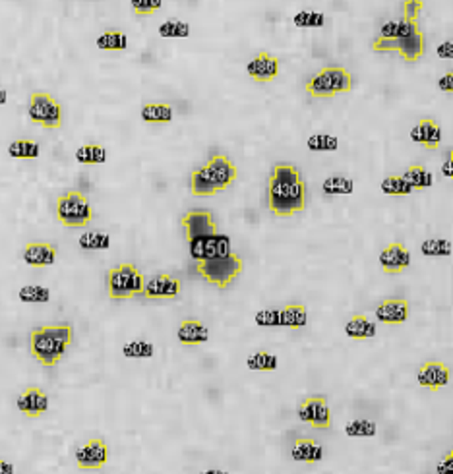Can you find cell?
Segmentation results:
<instances>
[{
	"mask_svg": "<svg viewBox=\"0 0 453 474\" xmlns=\"http://www.w3.org/2000/svg\"><path fill=\"white\" fill-rule=\"evenodd\" d=\"M268 207L277 217H291L306 207V184L296 166H273L268 184Z\"/></svg>",
	"mask_w": 453,
	"mask_h": 474,
	"instance_id": "6da1fadb",
	"label": "cell"
},
{
	"mask_svg": "<svg viewBox=\"0 0 453 474\" xmlns=\"http://www.w3.org/2000/svg\"><path fill=\"white\" fill-rule=\"evenodd\" d=\"M237 165L223 153H214L202 169H194L190 174V190L194 196H214L229 188L237 180Z\"/></svg>",
	"mask_w": 453,
	"mask_h": 474,
	"instance_id": "7a4b0ae2",
	"label": "cell"
},
{
	"mask_svg": "<svg viewBox=\"0 0 453 474\" xmlns=\"http://www.w3.org/2000/svg\"><path fill=\"white\" fill-rule=\"evenodd\" d=\"M72 341H74L72 325H45V327L33 329L29 337V348H32V355L43 366H55L63 358L66 348L70 347Z\"/></svg>",
	"mask_w": 453,
	"mask_h": 474,
	"instance_id": "3957f363",
	"label": "cell"
},
{
	"mask_svg": "<svg viewBox=\"0 0 453 474\" xmlns=\"http://www.w3.org/2000/svg\"><path fill=\"white\" fill-rule=\"evenodd\" d=\"M353 89V76L343 66H326L306 81V93L316 99H331Z\"/></svg>",
	"mask_w": 453,
	"mask_h": 474,
	"instance_id": "277c9868",
	"label": "cell"
},
{
	"mask_svg": "<svg viewBox=\"0 0 453 474\" xmlns=\"http://www.w3.org/2000/svg\"><path fill=\"white\" fill-rule=\"evenodd\" d=\"M143 284L145 277L134 263H120L107 273V289L112 301H128L132 296L143 294Z\"/></svg>",
	"mask_w": 453,
	"mask_h": 474,
	"instance_id": "5b68a950",
	"label": "cell"
},
{
	"mask_svg": "<svg viewBox=\"0 0 453 474\" xmlns=\"http://www.w3.org/2000/svg\"><path fill=\"white\" fill-rule=\"evenodd\" d=\"M56 219L64 227H86L93 219V209L80 190H68L56 199Z\"/></svg>",
	"mask_w": 453,
	"mask_h": 474,
	"instance_id": "8992f818",
	"label": "cell"
},
{
	"mask_svg": "<svg viewBox=\"0 0 453 474\" xmlns=\"http://www.w3.org/2000/svg\"><path fill=\"white\" fill-rule=\"evenodd\" d=\"M196 269H198V273L206 281H209L215 287H219V289H227L242 273L244 261H242L239 254L231 252L229 256H225V258L198 261Z\"/></svg>",
	"mask_w": 453,
	"mask_h": 474,
	"instance_id": "52a82bcc",
	"label": "cell"
},
{
	"mask_svg": "<svg viewBox=\"0 0 453 474\" xmlns=\"http://www.w3.org/2000/svg\"><path fill=\"white\" fill-rule=\"evenodd\" d=\"M27 114L35 124H39L45 130H56L63 126V107L55 97L45 91H37L29 99Z\"/></svg>",
	"mask_w": 453,
	"mask_h": 474,
	"instance_id": "ba28073f",
	"label": "cell"
},
{
	"mask_svg": "<svg viewBox=\"0 0 453 474\" xmlns=\"http://www.w3.org/2000/svg\"><path fill=\"white\" fill-rule=\"evenodd\" d=\"M372 48L376 53H399L407 62H414L424 55L426 39H424V33L419 29L416 33L403 37V39H380L378 37L374 41Z\"/></svg>",
	"mask_w": 453,
	"mask_h": 474,
	"instance_id": "9c48e42d",
	"label": "cell"
},
{
	"mask_svg": "<svg viewBox=\"0 0 453 474\" xmlns=\"http://www.w3.org/2000/svg\"><path fill=\"white\" fill-rule=\"evenodd\" d=\"M231 250V238L227 235H209V237L196 238L190 242V256L196 261L215 260V258H225Z\"/></svg>",
	"mask_w": 453,
	"mask_h": 474,
	"instance_id": "30bf717a",
	"label": "cell"
},
{
	"mask_svg": "<svg viewBox=\"0 0 453 474\" xmlns=\"http://www.w3.org/2000/svg\"><path fill=\"white\" fill-rule=\"evenodd\" d=\"M180 291H183L180 279L165 275V273L150 277L143 284V296L147 301H173L180 294Z\"/></svg>",
	"mask_w": 453,
	"mask_h": 474,
	"instance_id": "8fae6325",
	"label": "cell"
},
{
	"mask_svg": "<svg viewBox=\"0 0 453 474\" xmlns=\"http://www.w3.org/2000/svg\"><path fill=\"white\" fill-rule=\"evenodd\" d=\"M109 459V445L101 437H91L76 451V463L84 470H99Z\"/></svg>",
	"mask_w": 453,
	"mask_h": 474,
	"instance_id": "7c38bea8",
	"label": "cell"
},
{
	"mask_svg": "<svg viewBox=\"0 0 453 474\" xmlns=\"http://www.w3.org/2000/svg\"><path fill=\"white\" fill-rule=\"evenodd\" d=\"M298 419L314 428H331V411L324 397H308L298 404Z\"/></svg>",
	"mask_w": 453,
	"mask_h": 474,
	"instance_id": "4fadbf2b",
	"label": "cell"
},
{
	"mask_svg": "<svg viewBox=\"0 0 453 474\" xmlns=\"http://www.w3.org/2000/svg\"><path fill=\"white\" fill-rule=\"evenodd\" d=\"M183 227L186 230V238L188 242L196 240V238L209 237V235H217V225H215L214 215L209 211H190L183 217Z\"/></svg>",
	"mask_w": 453,
	"mask_h": 474,
	"instance_id": "5bb4252c",
	"label": "cell"
},
{
	"mask_svg": "<svg viewBox=\"0 0 453 474\" xmlns=\"http://www.w3.org/2000/svg\"><path fill=\"white\" fill-rule=\"evenodd\" d=\"M419 386L430 389V391H438L449 381V368L440 360H428L419 368Z\"/></svg>",
	"mask_w": 453,
	"mask_h": 474,
	"instance_id": "9a60e30c",
	"label": "cell"
},
{
	"mask_svg": "<svg viewBox=\"0 0 453 474\" xmlns=\"http://www.w3.org/2000/svg\"><path fill=\"white\" fill-rule=\"evenodd\" d=\"M248 76L256 81H260V84H268V81H273V79L277 78L279 74V60L270 53H258V55L248 62L247 66Z\"/></svg>",
	"mask_w": 453,
	"mask_h": 474,
	"instance_id": "2e32d148",
	"label": "cell"
},
{
	"mask_svg": "<svg viewBox=\"0 0 453 474\" xmlns=\"http://www.w3.org/2000/svg\"><path fill=\"white\" fill-rule=\"evenodd\" d=\"M380 265L386 273H401L411 265V252L405 244L393 242L380 254Z\"/></svg>",
	"mask_w": 453,
	"mask_h": 474,
	"instance_id": "e0dca14e",
	"label": "cell"
},
{
	"mask_svg": "<svg viewBox=\"0 0 453 474\" xmlns=\"http://www.w3.org/2000/svg\"><path fill=\"white\" fill-rule=\"evenodd\" d=\"M18 409L24 412L27 419H39L48 409V397L41 388H27L18 397Z\"/></svg>",
	"mask_w": 453,
	"mask_h": 474,
	"instance_id": "ac0fdd59",
	"label": "cell"
},
{
	"mask_svg": "<svg viewBox=\"0 0 453 474\" xmlns=\"http://www.w3.org/2000/svg\"><path fill=\"white\" fill-rule=\"evenodd\" d=\"M374 316L382 324H403L409 317V302L405 298H386L382 304H378V308L374 310Z\"/></svg>",
	"mask_w": 453,
	"mask_h": 474,
	"instance_id": "d6986e66",
	"label": "cell"
},
{
	"mask_svg": "<svg viewBox=\"0 0 453 474\" xmlns=\"http://www.w3.org/2000/svg\"><path fill=\"white\" fill-rule=\"evenodd\" d=\"M411 140L424 145L426 150H438L442 143V126L436 120L424 119L411 130Z\"/></svg>",
	"mask_w": 453,
	"mask_h": 474,
	"instance_id": "ffe728a7",
	"label": "cell"
},
{
	"mask_svg": "<svg viewBox=\"0 0 453 474\" xmlns=\"http://www.w3.org/2000/svg\"><path fill=\"white\" fill-rule=\"evenodd\" d=\"M24 260L32 268H47L56 261V248L48 242H29L24 250Z\"/></svg>",
	"mask_w": 453,
	"mask_h": 474,
	"instance_id": "44dd1931",
	"label": "cell"
},
{
	"mask_svg": "<svg viewBox=\"0 0 453 474\" xmlns=\"http://www.w3.org/2000/svg\"><path fill=\"white\" fill-rule=\"evenodd\" d=\"M178 341L183 347H196L209 339V331L206 325H202L198 320H184L178 325Z\"/></svg>",
	"mask_w": 453,
	"mask_h": 474,
	"instance_id": "7402d4cb",
	"label": "cell"
},
{
	"mask_svg": "<svg viewBox=\"0 0 453 474\" xmlns=\"http://www.w3.org/2000/svg\"><path fill=\"white\" fill-rule=\"evenodd\" d=\"M291 457L301 463H318L324 459V447L312 437H298L291 449Z\"/></svg>",
	"mask_w": 453,
	"mask_h": 474,
	"instance_id": "603a6c76",
	"label": "cell"
},
{
	"mask_svg": "<svg viewBox=\"0 0 453 474\" xmlns=\"http://www.w3.org/2000/svg\"><path fill=\"white\" fill-rule=\"evenodd\" d=\"M345 335L350 339L365 341L376 335V324L365 314H355L349 322L345 324Z\"/></svg>",
	"mask_w": 453,
	"mask_h": 474,
	"instance_id": "cb8c5ba5",
	"label": "cell"
},
{
	"mask_svg": "<svg viewBox=\"0 0 453 474\" xmlns=\"http://www.w3.org/2000/svg\"><path fill=\"white\" fill-rule=\"evenodd\" d=\"M419 32V25L416 22H409V20H399V22H388L382 25V32H380V39H403L409 37L413 33Z\"/></svg>",
	"mask_w": 453,
	"mask_h": 474,
	"instance_id": "d4e9b609",
	"label": "cell"
},
{
	"mask_svg": "<svg viewBox=\"0 0 453 474\" xmlns=\"http://www.w3.org/2000/svg\"><path fill=\"white\" fill-rule=\"evenodd\" d=\"M401 176H403V180H405L411 188H414V192H416V190L430 188V186L434 184V174L430 173L428 169H424L422 165L409 166Z\"/></svg>",
	"mask_w": 453,
	"mask_h": 474,
	"instance_id": "484cf974",
	"label": "cell"
},
{
	"mask_svg": "<svg viewBox=\"0 0 453 474\" xmlns=\"http://www.w3.org/2000/svg\"><path fill=\"white\" fill-rule=\"evenodd\" d=\"M142 120L147 124H167L173 120V109L165 103L143 105Z\"/></svg>",
	"mask_w": 453,
	"mask_h": 474,
	"instance_id": "4316f807",
	"label": "cell"
},
{
	"mask_svg": "<svg viewBox=\"0 0 453 474\" xmlns=\"http://www.w3.org/2000/svg\"><path fill=\"white\" fill-rule=\"evenodd\" d=\"M308 322V314L302 304H289L281 308V325L291 327V329H301Z\"/></svg>",
	"mask_w": 453,
	"mask_h": 474,
	"instance_id": "83f0119b",
	"label": "cell"
},
{
	"mask_svg": "<svg viewBox=\"0 0 453 474\" xmlns=\"http://www.w3.org/2000/svg\"><path fill=\"white\" fill-rule=\"evenodd\" d=\"M76 159L81 165H103L107 161V150L101 143H86L76 151Z\"/></svg>",
	"mask_w": 453,
	"mask_h": 474,
	"instance_id": "f1b7e54d",
	"label": "cell"
},
{
	"mask_svg": "<svg viewBox=\"0 0 453 474\" xmlns=\"http://www.w3.org/2000/svg\"><path fill=\"white\" fill-rule=\"evenodd\" d=\"M324 192H326L327 196H347L350 194L353 190H355V184L350 180L349 176H343V174H334V176H329L324 182Z\"/></svg>",
	"mask_w": 453,
	"mask_h": 474,
	"instance_id": "f546056e",
	"label": "cell"
},
{
	"mask_svg": "<svg viewBox=\"0 0 453 474\" xmlns=\"http://www.w3.org/2000/svg\"><path fill=\"white\" fill-rule=\"evenodd\" d=\"M39 153V143L33 140H16L8 145V155L14 159H37Z\"/></svg>",
	"mask_w": 453,
	"mask_h": 474,
	"instance_id": "4dcf8cb0",
	"label": "cell"
},
{
	"mask_svg": "<svg viewBox=\"0 0 453 474\" xmlns=\"http://www.w3.org/2000/svg\"><path fill=\"white\" fill-rule=\"evenodd\" d=\"M97 47L101 51H124L128 47V37L122 32L109 29L97 37Z\"/></svg>",
	"mask_w": 453,
	"mask_h": 474,
	"instance_id": "1f68e13d",
	"label": "cell"
},
{
	"mask_svg": "<svg viewBox=\"0 0 453 474\" xmlns=\"http://www.w3.org/2000/svg\"><path fill=\"white\" fill-rule=\"evenodd\" d=\"M421 252L428 258H445V256H452L453 248L452 242L445 238H428L422 242Z\"/></svg>",
	"mask_w": 453,
	"mask_h": 474,
	"instance_id": "d6a6232c",
	"label": "cell"
},
{
	"mask_svg": "<svg viewBox=\"0 0 453 474\" xmlns=\"http://www.w3.org/2000/svg\"><path fill=\"white\" fill-rule=\"evenodd\" d=\"M20 301L25 302V304H45V302L51 301V293L48 289L41 287V284H25L20 289Z\"/></svg>",
	"mask_w": 453,
	"mask_h": 474,
	"instance_id": "836d02e7",
	"label": "cell"
},
{
	"mask_svg": "<svg viewBox=\"0 0 453 474\" xmlns=\"http://www.w3.org/2000/svg\"><path fill=\"white\" fill-rule=\"evenodd\" d=\"M78 244L84 250H107L111 246V237L105 232H99V230H89L81 235Z\"/></svg>",
	"mask_w": 453,
	"mask_h": 474,
	"instance_id": "e575fe53",
	"label": "cell"
},
{
	"mask_svg": "<svg viewBox=\"0 0 453 474\" xmlns=\"http://www.w3.org/2000/svg\"><path fill=\"white\" fill-rule=\"evenodd\" d=\"M380 188H382L383 194H388V196H409V194H413L414 192V188H411V186L403 180L401 174H391L388 178H383Z\"/></svg>",
	"mask_w": 453,
	"mask_h": 474,
	"instance_id": "d590c367",
	"label": "cell"
},
{
	"mask_svg": "<svg viewBox=\"0 0 453 474\" xmlns=\"http://www.w3.org/2000/svg\"><path fill=\"white\" fill-rule=\"evenodd\" d=\"M247 366L250 370L256 371H273L277 368V356L265 353V350H260V353L248 356Z\"/></svg>",
	"mask_w": 453,
	"mask_h": 474,
	"instance_id": "8d00e7d4",
	"label": "cell"
},
{
	"mask_svg": "<svg viewBox=\"0 0 453 474\" xmlns=\"http://www.w3.org/2000/svg\"><path fill=\"white\" fill-rule=\"evenodd\" d=\"M159 35L165 39H183L190 35V25L180 20H167L159 25Z\"/></svg>",
	"mask_w": 453,
	"mask_h": 474,
	"instance_id": "74e56055",
	"label": "cell"
},
{
	"mask_svg": "<svg viewBox=\"0 0 453 474\" xmlns=\"http://www.w3.org/2000/svg\"><path fill=\"white\" fill-rule=\"evenodd\" d=\"M376 424L370 420H350L345 424V434L349 437H374L376 435Z\"/></svg>",
	"mask_w": 453,
	"mask_h": 474,
	"instance_id": "f35d334b",
	"label": "cell"
},
{
	"mask_svg": "<svg viewBox=\"0 0 453 474\" xmlns=\"http://www.w3.org/2000/svg\"><path fill=\"white\" fill-rule=\"evenodd\" d=\"M122 355L126 358H151L155 355V347L147 341H130L122 347Z\"/></svg>",
	"mask_w": 453,
	"mask_h": 474,
	"instance_id": "ab89813d",
	"label": "cell"
},
{
	"mask_svg": "<svg viewBox=\"0 0 453 474\" xmlns=\"http://www.w3.org/2000/svg\"><path fill=\"white\" fill-rule=\"evenodd\" d=\"M306 145L312 151H335L339 145V140L329 134H314L312 138H308Z\"/></svg>",
	"mask_w": 453,
	"mask_h": 474,
	"instance_id": "60d3db41",
	"label": "cell"
},
{
	"mask_svg": "<svg viewBox=\"0 0 453 474\" xmlns=\"http://www.w3.org/2000/svg\"><path fill=\"white\" fill-rule=\"evenodd\" d=\"M324 24H326V16L312 10H302L294 16V25L298 27H322Z\"/></svg>",
	"mask_w": 453,
	"mask_h": 474,
	"instance_id": "b9f144b4",
	"label": "cell"
},
{
	"mask_svg": "<svg viewBox=\"0 0 453 474\" xmlns=\"http://www.w3.org/2000/svg\"><path fill=\"white\" fill-rule=\"evenodd\" d=\"M256 324L260 327H279L281 325V310L270 308L256 314Z\"/></svg>",
	"mask_w": 453,
	"mask_h": 474,
	"instance_id": "7bdbcfd3",
	"label": "cell"
},
{
	"mask_svg": "<svg viewBox=\"0 0 453 474\" xmlns=\"http://www.w3.org/2000/svg\"><path fill=\"white\" fill-rule=\"evenodd\" d=\"M130 6L138 16H151V14H155V10L163 6V2L161 0H132Z\"/></svg>",
	"mask_w": 453,
	"mask_h": 474,
	"instance_id": "ee69618b",
	"label": "cell"
},
{
	"mask_svg": "<svg viewBox=\"0 0 453 474\" xmlns=\"http://www.w3.org/2000/svg\"><path fill=\"white\" fill-rule=\"evenodd\" d=\"M421 8H422L421 0H407L405 4H403V10H405V16L403 18L409 20V22H416Z\"/></svg>",
	"mask_w": 453,
	"mask_h": 474,
	"instance_id": "f6af8a7d",
	"label": "cell"
},
{
	"mask_svg": "<svg viewBox=\"0 0 453 474\" xmlns=\"http://www.w3.org/2000/svg\"><path fill=\"white\" fill-rule=\"evenodd\" d=\"M438 474H453V451H449L438 465Z\"/></svg>",
	"mask_w": 453,
	"mask_h": 474,
	"instance_id": "bcb514c9",
	"label": "cell"
},
{
	"mask_svg": "<svg viewBox=\"0 0 453 474\" xmlns=\"http://www.w3.org/2000/svg\"><path fill=\"white\" fill-rule=\"evenodd\" d=\"M436 55L440 56V58H453V41H444V43L436 48Z\"/></svg>",
	"mask_w": 453,
	"mask_h": 474,
	"instance_id": "7dc6e473",
	"label": "cell"
},
{
	"mask_svg": "<svg viewBox=\"0 0 453 474\" xmlns=\"http://www.w3.org/2000/svg\"><path fill=\"white\" fill-rule=\"evenodd\" d=\"M438 86H440V89H442V91H445V93H452V91H453V72H447L444 78L438 81Z\"/></svg>",
	"mask_w": 453,
	"mask_h": 474,
	"instance_id": "c3c4849f",
	"label": "cell"
},
{
	"mask_svg": "<svg viewBox=\"0 0 453 474\" xmlns=\"http://www.w3.org/2000/svg\"><path fill=\"white\" fill-rule=\"evenodd\" d=\"M0 474H14V465L0 459Z\"/></svg>",
	"mask_w": 453,
	"mask_h": 474,
	"instance_id": "681fc988",
	"label": "cell"
},
{
	"mask_svg": "<svg viewBox=\"0 0 453 474\" xmlns=\"http://www.w3.org/2000/svg\"><path fill=\"white\" fill-rule=\"evenodd\" d=\"M442 173H444V176H449L452 178L453 176V166H452V153H449V159L444 163V169H442Z\"/></svg>",
	"mask_w": 453,
	"mask_h": 474,
	"instance_id": "f907efd6",
	"label": "cell"
},
{
	"mask_svg": "<svg viewBox=\"0 0 453 474\" xmlns=\"http://www.w3.org/2000/svg\"><path fill=\"white\" fill-rule=\"evenodd\" d=\"M202 474H229L227 470H221V468H209V470H204Z\"/></svg>",
	"mask_w": 453,
	"mask_h": 474,
	"instance_id": "816d5d0a",
	"label": "cell"
},
{
	"mask_svg": "<svg viewBox=\"0 0 453 474\" xmlns=\"http://www.w3.org/2000/svg\"><path fill=\"white\" fill-rule=\"evenodd\" d=\"M6 101H8V93L4 89H0V105H6Z\"/></svg>",
	"mask_w": 453,
	"mask_h": 474,
	"instance_id": "f5cc1de1",
	"label": "cell"
}]
</instances>
